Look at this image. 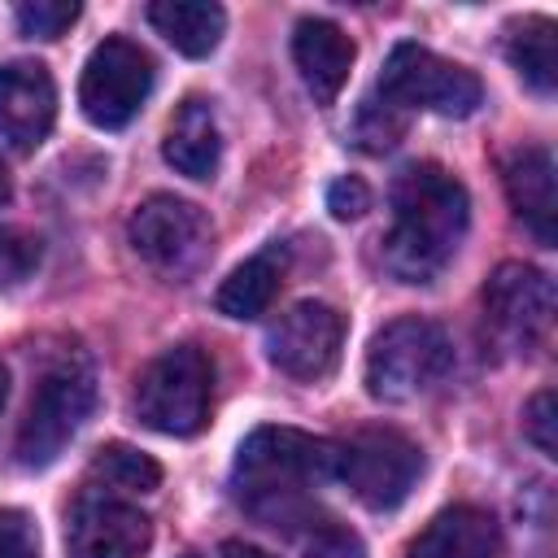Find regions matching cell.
I'll return each instance as SVG.
<instances>
[{"mask_svg":"<svg viewBox=\"0 0 558 558\" xmlns=\"http://www.w3.org/2000/svg\"><path fill=\"white\" fill-rule=\"evenodd\" d=\"M340 445L296 432V427H257L231 466L235 501L266 527L292 532L314 519L318 493L336 480Z\"/></svg>","mask_w":558,"mask_h":558,"instance_id":"6da1fadb","label":"cell"},{"mask_svg":"<svg viewBox=\"0 0 558 558\" xmlns=\"http://www.w3.org/2000/svg\"><path fill=\"white\" fill-rule=\"evenodd\" d=\"M392 227L379 240V262L401 283H427L453 257L466 222V187L436 161H414L392 179Z\"/></svg>","mask_w":558,"mask_h":558,"instance_id":"7a4b0ae2","label":"cell"},{"mask_svg":"<svg viewBox=\"0 0 558 558\" xmlns=\"http://www.w3.org/2000/svg\"><path fill=\"white\" fill-rule=\"evenodd\" d=\"M453 366V344L432 318H392L366 353V388L375 401H414Z\"/></svg>","mask_w":558,"mask_h":558,"instance_id":"3957f363","label":"cell"},{"mask_svg":"<svg viewBox=\"0 0 558 558\" xmlns=\"http://www.w3.org/2000/svg\"><path fill=\"white\" fill-rule=\"evenodd\" d=\"M209 357L196 344H174L135 379V418L161 436H196L209 423Z\"/></svg>","mask_w":558,"mask_h":558,"instance_id":"277c9868","label":"cell"},{"mask_svg":"<svg viewBox=\"0 0 558 558\" xmlns=\"http://www.w3.org/2000/svg\"><path fill=\"white\" fill-rule=\"evenodd\" d=\"M92 405H96V379L78 357H65V362L48 366L31 405H26V418L17 427V462L31 466V471L57 462L61 449L87 423Z\"/></svg>","mask_w":558,"mask_h":558,"instance_id":"5b68a950","label":"cell"},{"mask_svg":"<svg viewBox=\"0 0 558 558\" xmlns=\"http://www.w3.org/2000/svg\"><path fill=\"white\" fill-rule=\"evenodd\" d=\"M379 92L397 109H427L440 118H466L484 105V83L466 65L445 61L418 44H397L388 52L384 74H379Z\"/></svg>","mask_w":558,"mask_h":558,"instance_id":"8992f818","label":"cell"},{"mask_svg":"<svg viewBox=\"0 0 558 558\" xmlns=\"http://www.w3.org/2000/svg\"><path fill=\"white\" fill-rule=\"evenodd\" d=\"M153 78H157L153 57L135 39H126V35L100 39L83 65V78H78L83 118L100 131H122L144 109Z\"/></svg>","mask_w":558,"mask_h":558,"instance_id":"52a82bcc","label":"cell"},{"mask_svg":"<svg viewBox=\"0 0 558 558\" xmlns=\"http://www.w3.org/2000/svg\"><path fill=\"white\" fill-rule=\"evenodd\" d=\"M126 240L140 262H148L153 270H161L170 279H183L209 257L214 227L201 205L170 196V192H153L148 201L135 205V214L126 222Z\"/></svg>","mask_w":558,"mask_h":558,"instance_id":"ba28073f","label":"cell"},{"mask_svg":"<svg viewBox=\"0 0 558 558\" xmlns=\"http://www.w3.org/2000/svg\"><path fill=\"white\" fill-rule=\"evenodd\" d=\"M423 475V453L397 427H362L340 445L336 480L371 510H397Z\"/></svg>","mask_w":558,"mask_h":558,"instance_id":"9c48e42d","label":"cell"},{"mask_svg":"<svg viewBox=\"0 0 558 558\" xmlns=\"http://www.w3.org/2000/svg\"><path fill=\"white\" fill-rule=\"evenodd\" d=\"M344 349V318L327 301H296L266 331V357L292 379H323Z\"/></svg>","mask_w":558,"mask_h":558,"instance_id":"30bf717a","label":"cell"},{"mask_svg":"<svg viewBox=\"0 0 558 558\" xmlns=\"http://www.w3.org/2000/svg\"><path fill=\"white\" fill-rule=\"evenodd\" d=\"M148 545H153V523L140 506L100 488L74 497L65 514L70 558H144Z\"/></svg>","mask_w":558,"mask_h":558,"instance_id":"8fae6325","label":"cell"},{"mask_svg":"<svg viewBox=\"0 0 558 558\" xmlns=\"http://www.w3.org/2000/svg\"><path fill=\"white\" fill-rule=\"evenodd\" d=\"M484 318L510 349H536L554 323L549 275L523 262H501L484 283Z\"/></svg>","mask_w":558,"mask_h":558,"instance_id":"7c38bea8","label":"cell"},{"mask_svg":"<svg viewBox=\"0 0 558 558\" xmlns=\"http://www.w3.org/2000/svg\"><path fill=\"white\" fill-rule=\"evenodd\" d=\"M57 118V83L44 61L0 65V140L17 153H35Z\"/></svg>","mask_w":558,"mask_h":558,"instance_id":"4fadbf2b","label":"cell"},{"mask_svg":"<svg viewBox=\"0 0 558 558\" xmlns=\"http://www.w3.org/2000/svg\"><path fill=\"white\" fill-rule=\"evenodd\" d=\"M353 39L327 22V17H301L296 31H292V61L301 70V83L310 87L314 105H331L344 83H349V70H353Z\"/></svg>","mask_w":558,"mask_h":558,"instance_id":"5bb4252c","label":"cell"},{"mask_svg":"<svg viewBox=\"0 0 558 558\" xmlns=\"http://www.w3.org/2000/svg\"><path fill=\"white\" fill-rule=\"evenodd\" d=\"M506 196L519 214V222L536 235V244L554 248V222H558V192H554V157L541 144L514 148L506 157Z\"/></svg>","mask_w":558,"mask_h":558,"instance_id":"9a60e30c","label":"cell"},{"mask_svg":"<svg viewBox=\"0 0 558 558\" xmlns=\"http://www.w3.org/2000/svg\"><path fill=\"white\" fill-rule=\"evenodd\" d=\"M410 558H501V527L480 506H449L410 541Z\"/></svg>","mask_w":558,"mask_h":558,"instance_id":"2e32d148","label":"cell"},{"mask_svg":"<svg viewBox=\"0 0 558 558\" xmlns=\"http://www.w3.org/2000/svg\"><path fill=\"white\" fill-rule=\"evenodd\" d=\"M161 157L187 174V179H214L218 174V161H222V131H218V118H214V105L201 100V96H187L170 126H166V140H161Z\"/></svg>","mask_w":558,"mask_h":558,"instance_id":"e0dca14e","label":"cell"},{"mask_svg":"<svg viewBox=\"0 0 558 558\" xmlns=\"http://www.w3.org/2000/svg\"><path fill=\"white\" fill-rule=\"evenodd\" d=\"M148 22L183 57H209L218 48L222 31H227L222 4H205V0H153L148 4Z\"/></svg>","mask_w":558,"mask_h":558,"instance_id":"ac0fdd59","label":"cell"},{"mask_svg":"<svg viewBox=\"0 0 558 558\" xmlns=\"http://www.w3.org/2000/svg\"><path fill=\"white\" fill-rule=\"evenodd\" d=\"M275 292H279V266H275L270 253H257V257H248L244 266H235V270L222 279L214 305H218V314H227V318H257V314L270 310Z\"/></svg>","mask_w":558,"mask_h":558,"instance_id":"d6986e66","label":"cell"},{"mask_svg":"<svg viewBox=\"0 0 558 558\" xmlns=\"http://www.w3.org/2000/svg\"><path fill=\"white\" fill-rule=\"evenodd\" d=\"M506 57H510V65L519 70V78L532 92H541V96L554 92V74H558L554 65H558V57H554V22L549 17H523V22H514L510 35H506Z\"/></svg>","mask_w":558,"mask_h":558,"instance_id":"ffe728a7","label":"cell"},{"mask_svg":"<svg viewBox=\"0 0 558 558\" xmlns=\"http://www.w3.org/2000/svg\"><path fill=\"white\" fill-rule=\"evenodd\" d=\"M92 475H100L109 488H122V493H153L161 484V466L122 440L100 445L92 453Z\"/></svg>","mask_w":558,"mask_h":558,"instance_id":"44dd1931","label":"cell"},{"mask_svg":"<svg viewBox=\"0 0 558 558\" xmlns=\"http://www.w3.org/2000/svg\"><path fill=\"white\" fill-rule=\"evenodd\" d=\"M401 135H405V109H397L384 92L366 96L362 109H357V122H353V140H357L366 153H384V148H392Z\"/></svg>","mask_w":558,"mask_h":558,"instance_id":"7402d4cb","label":"cell"},{"mask_svg":"<svg viewBox=\"0 0 558 558\" xmlns=\"http://www.w3.org/2000/svg\"><path fill=\"white\" fill-rule=\"evenodd\" d=\"M44 244L26 227H0V288H17L35 275Z\"/></svg>","mask_w":558,"mask_h":558,"instance_id":"603a6c76","label":"cell"},{"mask_svg":"<svg viewBox=\"0 0 558 558\" xmlns=\"http://www.w3.org/2000/svg\"><path fill=\"white\" fill-rule=\"evenodd\" d=\"M17 26L31 39H61L74 22H78V4L74 0H26L17 4Z\"/></svg>","mask_w":558,"mask_h":558,"instance_id":"cb8c5ba5","label":"cell"},{"mask_svg":"<svg viewBox=\"0 0 558 558\" xmlns=\"http://www.w3.org/2000/svg\"><path fill=\"white\" fill-rule=\"evenodd\" d=\"M554 392L545 388V392H536L532 401H527V410H523V432H527V440L545 453V458H554L558 453V436H554Z\"/></svg>","mask_w":558,"mask_h":558,"instance_id":"d4e9b609","label":"cell"},{"mask_svg":"<svg viewBox=\"0 0 558 558\" xmlns=\"http://www.w3.org/2000/svg\"><path fill=\"white\" fill-rule=\"evenodd\" d=\"M0 558H39V532L22 510H0Z\"/></svg>","mask_w":558,"mask_h":558,"instance_id":"484cf974","label":"cell"},{"mask_svg":"<svg viewBox=\"0 0 558 558\" xmlns=\"http://www.w3.org/2000/svg\"><path fill=\"white\" fill-rule=\"evenodd\" d=\"M327 209H331L340 222L362 218V214L371 209V187H366L357 174H344V179H336V183L327 187Z\"/></svg>","mask_w":558,"mask_h":558,"instance_id":"4316f807","label":"cell"},{"mask_svg":"<svg viewBox=\"0 0 558 558\" xmlns=\"http://www.w3.org/2000/svg\"><path fill=\"white\" fill-rule=\"evenodd\" d=\"M305 558H366V549H362V541H357L353 532H344V527L327 523V527H318V532H314V541H310Z\"/></svg>","mask_w":558,"mask_h":558,"instance_id":"83f0119b","label":"cell"},{"mask_svg":"<svg viewBox=\"0 0 558 558\" xmlns=\"http://www.w3.org/2000/svg\"><path fill=\"white\" fill-rule=\"evenodd\" d=\"M222 558H270V554L257 549V545H244V541H227L222 545Z\"/></svg>","mask_w":558,"mask_h":558,"instance_id":"f1b7e54d","label":"cell"},{"mask_svg":"<svg viewBox=\"0 0 558 558\" xmlns=\"http://www.w3.org/2000/svg\"><path fill=\"white\" fill-rule=\"evenodd\" d=\"M9 196H13V187H9V170H4V166H0V205H4V201H9Z\"/></svg>","mask_w":558,"mask_h":558,"instance_id":"f546056e","label":"cell"},{"mask_svg":"<svg viewBox=\"0 0 558 558\" xmlns=\"http://www.w3.org/2000/svg\"><path fill=\"white\" fill-rule=\"evenodd\" d=\"M4 397H9V371L0 366V410H4Z\"/></svg>","mask_w":558,"mask_h":558,"instance_id":"4dcf8cb0","label":"cell"}]
</instances>
